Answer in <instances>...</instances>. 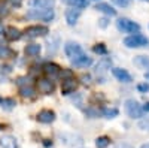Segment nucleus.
<instances>
[{
  "mask_svg": "<svg viewBox=\"0 0 149 148\" xmlns=\"http://www.w3.org/2000/svg\"><path fill=\"white\" fill-rule=\"evenodd\" d=\"M55 17L54 11L52 9H30L27 14H26V18H30V20H40V21H52Z\"/></svg>",
  "mask_w": 149,
  "mask_h": 148,
  "instance_id": "1",
  "label": "nucleus"
},
{
  "mask_svg": "<svg viewBox=\"0 0 149 148\" xmlns=\"http://www.w3.org/2000/svg\"><path fill=\"white\" fill-rule=\"evenodd\" d=\"M148 43H149V39L140 33L131 34V36L124 39V45L127 48H142V46H146Z\"/></svg>",
  "mask_w": 149,
  "mask_h": 148,
  "instance_id": "2",
  "label": "nucleus"
},
{
  "mask_svg": "<svg viewBox=\"0 0 149 148\" xmlns=\"http://www.w3.org/2000/svg\"><path fill=\"white\" fill-rule=\"evenodd\" d=\"M116 27H118V30L119 32H122V33H137L139 30H140V26L137 22H134V21H131V20H128V18H119L118 21H116Z\"/></svg>",
  "mask_w": 149,
  "mask_h": 148,
  "instance_id": "3",
  "label": "nucleus"
},
{
  "mask_svg": "<svg viewBox=\"0 0 149 148\" xmlns=\"http://www.w3.org/2000/svg\"><path fill=\"white\" fill-rule=\"evenodd\" d=\"M125 111H127L128 117H131V118L143 117V109L139 105V102L134 100V99H128V100H125Z\"/></svg>",
  "mask_w": 149,
  "mask_h": 148,
  "instance_id": "4",
  "label": "nucleus"
},
{
  "mask_svg": "<svg viewBox=\"0 0 149 148\" xmlns=\"http://www.w3.org/2000/svg\"><path fill=\"white\" fill-rule=\"evenodd\" d=\"M24 33H26L27 38L33 39V38H39V36H46L49 33V30L45 26H30L24 30Z\"/></svg>",
  "mask_w": 149,
  "mask_h": 148,
  "instance_id": "5",
  "label": "nucleus"
},
{
  "mask_svg": "<svg viewBox=\"0 0 149 148\" xmlns=\"http://www.w3.org/2000/svg\"><path fill=\"white\" fill-rule=\"evenodd\" d=\"M64 53H66L67 57L74 58V57H78V55H82V54H84V49H82V46H81L79 43H76V42H67V43L64 45Z\"/></svg>",
  "mask_w": 149,
  "mask_h": 148,
  "instance_id": "6",
  "label": "nucleus"
},
{
  "mask_svg": "<svg viewBox=\"0 0 149 148\" xmlns=\"http://www.w3.org/2000/svg\"><path fill=\"white\" fill-rule=\"evenodd\" d=\"M37 88H39V91L43 93V94H51L55 90V85L48 78H39L37 79Z\"/></svg>",
  "mask_w": 149,
  "mask_h": 148,
  "instance_id": "7",
  "label": "nucleus"
},
{
  "mask_svg": "<svg viewBox=\"0 0 149 148\" xmlns=\"http://www.w3.org/2000/svg\"><path fill=\"white\" fill-rule=\"evenodd\" d=\"M78 88V81L74 78H67V79H63V84H61V94H70V93H74V90Z\"/></svg>",
  "mask_w": 149,
  "mask_h": 148,
  "instance_id": "8",
  "label": "nucleus"
},
{
  "mask_svg": "<svg viewBox=\"0 0 149 148\" xmlns=\"http://www.w3.org/2000/svg\"><path fill=\"white\" fill-rule=\"evenodd\" d=\"M91 65H93V58L88 57L86 54H82V55H78V57L72 58V66H73V67H81V69H84V67H88V66H91Z\"/></svg>",
  "mask_w": 149,
  "mask_h": 148,
  "instance_id": "9",
  "label": "nucleus"
},
{
  "mask_svg": "<svg viewBox=\"0 0 149 148\" xmlns=\"http://www.w3.org/2000/svg\"><path fill=\"white\" fill-rule=\"evenodd\" d=\"M55 120V112L51 109H42L39 114H37V121L43 123V124H51Z\"/></svg>",
  "mask_w": 149,
  "mask_h": 148,
  "instance_id": "10",
  "label": "nucleus"
},
{
  "mask_svg": "<svg viewBox=\"0 0 149 148\" xmlns=\"http://www.w3.org/2000/svg\"><path fill=\"white\" fill-rule=\"evenodd\" d=\"M29 5L34 9H52L55 0H29Z\"/></svg>",
  "mask_w": 149,
  "mask_h": 148,
  "instance_id": "11",
  "label": "nucleus"
},
{
  "mask_svg": "<svg viewBox=\"0 0 149 148\" xmlns=\"http://www.w3.org/2000/svg\"><path fill=\"white\" fill-rule=\"evenodd\" d=\"M112 73H113V76H115L118 81H121V82H131V81H133L131 75H130V73H128L125 69L113 67V69H112Z\"/></svg>",
  "mask_w": 149,
  "mask_h": 148,
  "instance_id": "12",
  "label": "nucleus"
},
{
  "mask_svg": "<svg viewBox=\"0 0 149 148\" xmlns=\"http://www.w3.org/2000/svg\"><path fill=\"white\" fill-rule=\"evenodd\" d=\"M0 147L2 148H18V142L14 136L5 135V136L0 138Z\"/></svg>",
  "mask_w": 149,
  "mask_h": 148,
  "instance_id": "13",
  "label": "nucleus"
},
{
  "mask_svg": "<svg viewBox=\"0 0 149 148\" xmlns=\"http://www.w3.org/2000/svg\"><path fill=\"white\" fill-rule=\"evenodd\" d=\"M79 11L78 9H67L66 11V21H67V24L69 26H74L76 24V21H78V18H79Z\"/></svg>",
  "mask_w": 149,
  "mask_h": 148,
  "instance_id": "14",
  "label": "nucleus"
},
{
  "mask_svg": "<svg viewBox=\"0 0 149 148\" xmlns=\"http://www.w3.org/2000/svg\"><path fill=\"white\" fill-rule=\"evenodd\" d=\"M42 69H43V72L46 73V75H49V76H57L58 73H60V70H61V67L58 65H55V63H45Z\"/></svg>",
  "mask_w": 149,
  "mask_h": 148,
  "instance_id": "15",
  "label": "nucleus"
},
{
  "mask_svg": "<svg viewBox=\"0 0 149 148\" xmlns=\"http://www.w3.org/2000/svg\"><path fill=\"white\" fill-rule=\"evenodd\" d=\"M6 38H8V41H12V42L18 41V39H21V32L14 26H9L6 29Z\"/></svg>",
  "mask_w": 149,
  "mask_h": 148,
  "instance_id": "16",
  "label": "nucleus"
},
{
  "mask_svg": "<svg viewBox=\"0 0 149 148\" xmlns=\"http://www.w3.org/2000/svg\"><path fill=\"white\" fill-rule=\"evenodd\" d=\"M95 9L100 11V12H104L106 15H110V17L116 15V11L112 8L109 3H97V5H95Z\"/></svg>",
  "mask_w": 149,
  "mask_h": 148,
  "instance_id": "17",
  "label": "nucleus"
},
{
  "mask_svg": "<svg viewBox=\"0 0 149 148\" xmlns=\"http://www.w3.org/2000/svg\"><path fill=\"white\" fill-rule=\"evenodd\" d=\"M24 51H26V54L30 55V57H36V55H39V53L42 51V46L39 43H30V45L26 46Z\"/></svg>",
  "mask_w": 149,
  "mask_h": 148,
  "instance_id": "18",
  "label": "nucleus"
},
{
  "mask_svg": "<svg viewBox=\"0 0 149 148\" xmlns=\"http://www.w3.org/2000/svg\"><path fill=\"white\" fill-rule=\"evenodd\" d=\"M100 114L104 115L106 118H115V117H118L119 111H118L116 108H103V109L100 111Z\"/></svg>",
  "mask_w": 149,
  "mask_h": 148,
  "instance_id": "19",
  "label": "nucleus"
},
{
  "mask_svg": "<svg viewBox=\"0 0 149 148\" xmlns=\"http://www.w3.org/2000/svg\"><path fill=\"white\" fill-rule=\"evenodd\" d=\"M14 55H15L14 49H10L9 46H5V45H0V58H9Z\"/></svg>",
  "mask_w": 149,
  "mask_h": 148,
  "instance_id": "20",
  "label": "nucleus"
},
{
  "mask_svg": "<svg viewBox=\"0 0 149 148\" xmlns=\"http://www.w3.org/2000/svg\"><path fill=\"white\" fill-rule=\"evenodd\" d=\"M66 2L70 6H73V9H78V11L88 6V2H86V0H66Z\"/></svg>",
  "mask_w": 149,
  "mask_h": 148,
  "instance_id": "21",
  "label": "nucleus"
},
{
  "mask_svg": "<svg viewBox=\"0 0 149 148\" xmlns=\"http://www.w3.org/2000/svg\"><path fill=\"white\" fill-rule=\"evenodd\" d=\"M19 94H21L22 97L31 99V97H34V88L30 87V85H24V87L19 88Z\"/></svg>",
  "mask_w": 149,
  "mask_h": 148,
  "instance_id": "22",
  "label": "nucleus"
},
{
  "mask_svg": "<svg viewBox=\"0 0 149 148\" xmlns=\"http://www.w3.org/2000/svg\"><path fill=\"white\" fill-rule=\"evenodd\" d=\"M134 65H137L139 67H148L149 66V57L148 55H137L134 58Z\"/></svg>",
  "mask_w": 149,
  "mask_h": 148,
  "instance_id": "23",
  "label": "nucleus"
},
{
  "mask_svg": "<svg viewBox=\"0 0 149 148\" xmlns=\"http://www.w3.org/2000/svg\"><path fill=\"white\" fill-rule=\"evenodd\" d=\"M110 58H103L100 63L97 65V67H95V70H97V73L98 72H104V70H107V69H110Z\"/></svg>",
  "mask_w": 149,
  "mask_h": 148,
  "instance_id": "24",
  "label": "nucleus"
},
{
  "mask_svg": "<svg viewBox=\"0 0 149 148\" xmlns=\"http://www.w3.org/2000/svg\"><path fill=\"white\" fill-rule=\"evenodd\" d=\"M15 105H17V102L14 100V99H10V97L3 99V100H2V106H3L5 111H12L15 108Z\"/></svg>",
  "mask_w": 149,
  "mask_h": 148,
  "instance_id": "25",
  "label": "nucleus"
},
{
  "mask_svg": "<svg viewBox=\"0 0 149 148\" xmlns=\"http://www.w3.org/2000/svg\"><path fill=\"white\" fill-rule=\"evenodd\" d=\"M109 144H110V138H107V136H100V138L95 139V147L97 148H106Z\"/></svg>",
  "mask_w": 149,
  "mask_h": 148,
  "instance_id": "26",
  "label": "nucleus"
},
{
  "mask_svg": "<svg viewBox=\"0 0 149 148\" xmlns=\"http://www.w3.org/2000/svg\"><path fill=\"white\" fill-rule=\"evenodd\" d=\"M93 51L95 54H98V55H106L107 54V48H106L104 43H97V45L93 46Z\"/></svg>",
  "mask_w": 149,
  "mask_h": 148,
  "instance_id": "27",
  "label": "nucleus"
},
{
  "mask_svg": "<svg viewBox=\"0 0 149 148\" xmlns=\"http://www.w3.org/2000/svg\"><path fill=\"white\" fill-rule=\"evenodd\" d=\"M85 114L88 115L90 118H95L100 115V111L98 109H94V108H88V109H85Z\"/></svg>",
  "mask_w": 149,
  "mask_h": 148,
  "instance_id": "28",
  "label": "nucleus"
},
{
  "mask_svg": "<svg viewBox=\"0 0 149 148\" xmlns=\"http://www.w3.org/2000/svg\"><path fill=\"white\" fill-rule=\"evenodd\" d=\"M139 129L149 132V117H146V118H143V120L139 121Z\"/></svg>",
  "mask_w": 149,
  "mask_h": 148,
  "instance_id": "29",
  "label": "nucleus"
},
{
  "mask_svg": "<svg viewBox=\"0 0 149 148\" xmlns=\"http://www.w3.org/2000/svg\"><path fill=\"white\" fill-rule=\"evenodd\" d=\"M58 75H60V76H63V79H67V78H73V73H72V70H64V69H61Z\"/></svg>",
  "mask_w": 149,
  "mask_h": 148,
  "instance_id": "30",
  "label": "nucleus"
},
{
  "mask_svg": "<svg viewBox=\"0 0 149 148\" xmlns=\"http://www.w3.org/2000/svg\"><path fill=\"white\" fill-rule=\"evenodd\" d=\"M116 6H121V8H125V6H128L130 3H131V0H112Z\"/></svg>",
  "mask_w": 149,
  "mask_h": 148,
  "instance_id": "31",
  "label": "nucleus"
},
{
  "mask_svg": "<svg viewBox=\"0 0 149 148\" xmlns=\"http://www.w3.org/2000/svg\"><path fill=\"white\" fill-rule=\"evenodd\" d=\"M137 90H139L140 93H146V91H149V84H148V82H142V84H139V85H137Z\"/></svg>",
  "mask_w": 149,
  "mask_h": 148,
  "instance_id": "32",
  "label": "nucleus"
},
{
  "mask_svg": "<svg viewBox=\"0 0 149 148\" xmlns=\"http://www.w3.org/2000/svg\"><path fill=\"white\" fill-rule=\"evenodd\" d=\"M6 2L14 8H21V5H22V0H6Z\"/></svg>",
  "mask_w": 149,
  "mask_h": 148,
  "instance_id": "33",
  "label": "nucleus"
},
{
  "mask_svg": "<svg viewBox=\"0 0 149 148\" xmlns=\"http://www.w3.org/2000/svg\"><path fill=\"white\" fill-rule=\"evenodd\" d=\"M81 79H82V82H84L85 85H90V84H91V76H90V75H82Z\"/></svg>",
  "mask_w": 149,
  "mask_h": 148,
  "instance_id": "34",
  "label": "nucleus"
},
{
  "mask_svg": "<svg viewBox=\"0 0 149 148\" xmlns=\"http://www.w3.org/2000/svg\"><path fill=\"white\" fill-rule=\"evenodd\" d=\"M100 26H102V27H106V26H107V20H106V18H102V20H100Z\"/></svg>",
  "mask_w": 149,
  "mask_h": 148,
  "instance_id": "35",
  "label": "nucleus"
},
{
  "mask_svg": "<svg viewBox=\"0 0 149 148\" xmlns=\"http://www.w3.org/2000/svg\"><path fill=\"white\" fill-rule=\"evenodd\" d=\"M142 109H143V112H149V102L145 103V105L142 106Z\"/></svg>",
  "mask_w": 149,
  "mask_h": 148,
  "instance_id": "36",
  "label": "nucleus"
},
{
  "mask_svg": "<svg viewBox=\"0 0 149 148\" xmlns=\"http://www.w3.org/2000/svg\"><path fill=\"white\" fill-rule=\"evenodd\" d=\"M116 148H131V147H130V145H125V144H119Z\"/></svg>",
  "mask_w": 149,
  "mask_h": 148,
  "instance_id": "37",
  "label": "nucleus"
},
{
  "mask_svg": "<svg viewBox=\"0 0 149 148\" xmlns=\"http://www.w3.org/2000/svg\"><path fill=\"white\" fill-rule=\"evenodd\" d=\"M49 145H52V142H49V141H46V142H45V147H49Z\"/></svg>",
  "mask_w": 149,
  "mask_h": 148,
  "instance_id": "38",
  "label": "nucleus"
},
{
  "mask_svg": "<svg viewBox=\"0 0 149 148\" xmlns=\"http://www.w3.org/2000/svg\"><path fill=\"white\" fill-rule=\"evenodd\" d=\"M140 148H149V144H143V145H142Z\"/></svg>",
  "mask_w": 149,
  "mask_h": 148,
  "instance_id": "39",
  "label": "nucleus"
},
{
  "mask_svg": "<svg viewBox=\"0 0 149 148\" xmlns=\"http://www.w3.org/2000/svg\"><path fill=\"white\" fill-rule=\"evenodd\" d=\"M145 76H146V78L149 79V72H146V75H145Z\"/></svg>",
  "mask_w": 149,
  "mask_h": 148,
  "instance_id": "40",
  "label": "nucleus"
},
{
  "mask_svg": "<svg viewBox=\"0 0 149 148\" xmlns=\"http://www.w3.org/2000/svg\"><path fill=\"white\" fill-rule=\"evenodd\" d=\"M2 100H3V99H2V97H0V105H2Z\"/></svg>",
  "mask_w": 149,
  "mask_h": 148,
  "instance_id": "41",
  "label": "nucleus"
},
{
  "mask_svg": "<svg viewBox=\"0 0 149 148\" xmlns=\"http://www.w3.org/2000/svg\"><path fill=\"white\" fill-rule=\"evenodd\" d=\"M145 2H149V0H145Z\"/></svg>",
  "mask_w": 149,
  "mask_h": 148,
  "instance_id": "42",
  "label": "nucleus"
}]
</instances>
